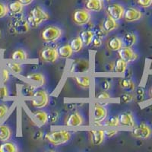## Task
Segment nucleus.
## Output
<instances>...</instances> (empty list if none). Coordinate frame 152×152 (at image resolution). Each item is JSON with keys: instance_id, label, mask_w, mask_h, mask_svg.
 Returning a JSON list of instances; mask_svg holds the SVG:
<instances>
[{"instance_id": "f257e3e1", "label": "nucleus", "mask_w": 152, "mask_h": 152, "mask_svg": "<svg viewBox=\"0 0 152 152\" xmlns=\"http://www.w3.org/2000/svg\"><path fill=\"white\" fill-rule=\"evenodd\" d=\"M49 18L50 16L39 5H36L30 11L26 21L29 27L32 28H37L40 26L42 22L47 21Z\"/></svg>"}, {"instance_id": "f03ea898", "label": "nucleus", "mask_w": 152, "mask_h": 152, "mask_svg": "<svg viewBox=\"0 0 152 152\" xmlns=\"http://www.w3.org/2000/svg\"><path fill=\"white\" fill-rule=\"evenodd\" d=\"M72 134L67 129L55 130V131L47 132L44 136V138L49 143L55 146L66 144L71 139Z\"/></svg>"}, {"instance_id": "7ed1b4c3", "label": "nucleus", "mask_w": 152, "mask_h": 152, "mask_svg": "<svg viewBox=\"0 0 152 152\" xmlns=\"http://www.w3.org/2000/svg\"><path fill=\"white\" fill-rule=\"evenodd\" d=\"M31 105L37 109L44 108L48 104L49 97L47 91L43 89H37L34 92L31 98Z\"/></svg>"}, {"instance_id": "20e7f679", "label": "nucleus", "mask_w": 152, "mask_h": 152, "mask_svg": "<svg viewBox=\"0 0 152 152\" xmlns=\"http://www.w3.org/2000/svg\"><path fill=\"white\" fill-rule=\"evenodd\" d=\"M62 36V31L56 26H49L41 31L40 37L43 41L46 43H52L56 41Z\"/></svg>"}, {"instance_id": "39448f33", "label": "nucleus", "mask_w": 152, "mask_h": 152, "mask_svg": "<svg viewBox=\"0 0 152 152\" xmlns=\"http://www.w3.org/2000/svg\"><path fill=\"white\" fill-rule=\"evenodd\" d=\"M107 110L100 104H96L94 107L93 123L96 126H102V123L107 119Z\"/></svg>"}, {"instance_id": "423d86ee", "label": "nucleus", "mask_w": 152, "mask_h": 152, "mask_svg": "<svg viewBox=\"0 0 152 152\" xmlns=\"http://www.w3.org/2000/svg\"><path fill=\"white\" fill-rule=\"evenodd\" d=\"M132 134L135 138L142 140H146L151 135V130L147 124L142 123L133 127Z\"/></svg>"}, {"instance_id": "0eeeda50", "label": "nucleus", "mask_w": 152, "mask_h": 152, "mask_svg": "<svg viewBox=\"0 0 152 152\" xmlns=\"http://www.w3.org/2000/svg\"><path fill=\"white\" fill-rule=\"evenodd\" d=\"M91 20V15L86 9H78L73 13L72 21L76 25L83 26Z\"/></svg>"}, {"instance_id": "6e6552de", "label": "nucleus", "mask_w": 152, "mask_h": 152, "mask_svg": "<svg viewBox=\"0 0 152 152\" xmlns=\"http://www.w3.org/2000/svg\"><path fill=\"white\" fill-rule=\"evenodd\" d=\"M40 58L42 61L47 63H54L59 58L57 50L53 47H45L40 52Z\"/></svg>"}, {"instance_id": "1a4fd4ad", "label": "nucleus", "mask_w": 152, "mask_h": 152, "mask_svg": "<svg viewBox=\"0 0 152 152\" xmlns=\"http://www.w3.org/2000/svg\"><path fill=\"white\" fill-rule=\"evenodd\" d=\"M124 9H125L121 5L114 3L107 5V8H106V12H107L108 17L118 21L120 19L123 18Z\"/></svg>"}, {"instance_id": "9d476101", "label": "nucleus", "mask_w": 152, "mask_h": 152, "mask_svg": "<svg viewBox=\"0 0 152 152\" xmlns=\"http://www.w3.org/2000/svg\"><path fill=\"white\" fill-rule=\"evenodd\" d=\"M119 59L125 61L126 63H130L137 60L138 58V54L131 47H122L117 51Z\"/></svg>"}, {"instance_id": "9b49d317", "label": "nucleus", "mask_w": 152, "mask_h": 152, "mask_svg": "<svg viewBox=\"0 0 152 152\" xmlns=\"http://www.w3.org/2000/svg\"><path fill=\"white\" fill-rule=\"evenodd\" d=\"M142 18V13L135 8H128L124 9L123 18L127 22H134L139 21Z\"/></svg>"}, {"instance_id": "f8f14e48", "label": "nucleus", "mask_w": 152, "mask_h": 152, "mask_svg": "<svg viewBox=\"0 0 152 152\" xmlns=\"http://www.w3.org/2000/svg\"><path fill=\"white\" fill-rule=\"evenodd\" d=\"M84 119L81 114L78 112H74L68 116L66 120V126L69 128H77L83 124Z\"/></svg>"}, {"instance_id": "ddd939ff", "label": "nucleus", "mask_w": 152, "mask_h": 152, "mask_svg": "<svg viewBox=\"0 0 152 152\" xmlns=\"http://www.w3.org/2000/svg\"><path fill=\"white\" fill-rule=\"evenodd\" d=\"M118 119H119V125L123 127L132 129L135 126V119L130 113H122L118 116Z\"/></svg>"}, {"instance_id": "4468645a", "label": "nucleus", "mask_w": 152, "mask_h": 152, "mask_svg": "<svg viewBox=\"0 0 152 152\" xmlns=\"http://www.w3.org/2000/svg\"><path fill=\"white\" fill-rule=\"evenodd\" d=\"M91 140L94 146H99L104 142L105 135L104 131L102 129H93L90 131Z\"/></svg>"}, {"instance_id": "2eb2a0df", "label": "nucleus", "mask_w": 152, "mask_h": 152, "mask_svg": "<svg viewBox=\"0 0 152 152\" xmlns=\"http://www.w3.org/2000/svg\"><path fill=\"white\" fill-rule=\"evenodd\" d=\"M13 28L16 33L24 34L28 32L30 27L26 20L21 18H16L15 21L13 22Z\"/></svg>"}, {"instance_id": "dca6fc26", "label": "nucleus", "mask_w": 152, "mask_h": 152, "mask_svg": "<svg viewBox=\"0 0 152 152\" xmlns=\"http://www.w3.org/2000/svg\"><path fill=\"white\" fill-rule=\"evenodd\" d=\"M89 69V63L86 60H77L73 62L70 72L74 73H84Z\"/></svg>"}, {"instance_id": "f3484780", "label": "nucleus", "mask_w": 152, "mask_h": 152, "mask_svg": "<svg viewBox=\"0 0 152 152\" xmlns=\"http://www.w3.org/2000/svg\"><path fill=\"white\" fill-rule=\"evenodd\" d=\"M85 9L88 12H100L103 9L102 0H86Z\"/></svg>"}, {"instance_id": "a211bd4d", "label": "nucleus", "mask_w": 152, "mask_h": 152, "mask_svg": "<svg viewBox=\"0 0 152 152\" xmlns=\"http://www.w3.org/2000/svg\"><path fill=\"white\" fill-rule=\"evenodd\" d=\"M26 78L36 85V87H42L45 84V78L40 73H31L26 76Z\"/></svg>"}, {"instance_id": "6ab92c4d", "label": "nucleus", "mask_w": 152, "mask_h": 152, "mask_svg": "<svg viewBox=\"0 0 152 152\" xmlns=\"http://www.w3.org/2000/svg\"><path fill=\"white\" fill-rule=\"evenodd\" d=\"M33 116L34 118L35 121L38 124L43 126L47 124L49 121V115L46 111L44 110H36L33 112Z\"/></svg>"}, {"instance_id": "aec40b11", "label": "nucleus", "mask_w": 152, "mask_h": 152, "mask_svg": "<svg viewBox=\"0 0 152 152\" xmlns=\"http://www.w3.org/2000/svg\"><path fill=\"white\" fill-rule=\"evenodd\" d=\"M8 12H9L12 15H18L21 14L24 9V5L21 4L18 1H14L8 5Z\"/></svg>"}, {"instance_id": "412c9836", "label": "nucleus", "mask_w": 152, "mask_h": 152, "mask_svg": "<svg viewBox=\"0 0 152 152\" xmlns=\"http://www.w3.org/2000/svg\"><path fill=\"white\" fill-rule=\"evenodd\" d=\"M123 47H132L136 43L137 38L134 34L132 33H126L123 35V38L121 39Z\"/></svg>"}, {"instance_id": "4be33fe9", "label": "nucleus", "mask_w": 152, "mask_h": 152, "mask_svg": "<svg viewBox=\"0 0 152 152\" xmlns=\"http://www.w3.org/2000/svg\"><path fill=\"white\" fill-rule=\"evenodd\" d=\"M5 66L11 73L15 75H20L22 72V66L20 62L15 61H8L5 63Z\"/></svg>"}, {"instance_id": "5701e85b", "label": "nucleus", "mask_w": 152, "mask_h": 152, "mask_svg": "<svg viewBox=\"0 0 152 152\" xmlns=\"http://www.w3.org/2000/svg\"><path fill=\"white\" fill-rule=\"evenodd\" d=\"M74 80L80 88H88L91 85V78L88 75H76Z\"/></svg>"}, {"instance_id": "b1692460", "label": "nucleus", "mask_w": 152, "mask_h": 152, "mask_svg": "<svg viewBox=\"0 0 152 152\" xmlns=\"http://www.w3.org/2000/svg\"><path fill=\"white\" fill-rule=\"evenodd\" d=\"M118 27L117 21L113 20V18L110 17H107V18L104 21L103 23L102 28L105 32H112L115 29H116Z\"/></svg>"}, {"instance_id": "393cba45", "label": "nucleus", "mask_w": 152, "mask_h": 152, "mask_svg": "<svg viewBox=\"0 0 152 152\" xmlns=\"http://www.w3.org/2000/svg\"><path fill=\"white\" fill-rule=\"evenodd\" d=\"M94 37V34L93 31H88V30L81 31L79 34V37L81 38V41L85 46H89L91 44Z\"/></svg>"}, {"instance_id": "a878e982", "label": "nucleus", "mask_w": 152, "mask_h": 152, "mask_svg": "<svg viewBox=\"0 0 152 152\" xmlns=\"http://www.w3.org/2000/svg\"><path fill=\"white\" fill-rule=\"evenodd\" d=\"M57 52L59 57L62 59H69L72 56V50L69 44H65V45L60 46L57 49Z\"/></svg>"}, {"instance_id": "bb28decb", "label": "nucleus", "mask_w": 152, "mask_h": 152, "mask_svg": "<svg viewBox=\"0 0 152 152\" xmlns=\"http://www.w3.org/2000/svg\"><path fill=\"white\" fill-rule=\"evenodd\" d=\"M11 58L13 61H15L18 62H22L28 59V54L22 49H17L12 53Z\"/></svg>"}, {"instance_id": "cd10ccee", "label": "nucleus", "mask_w": 152, "mask_h": 152, "mask_svg": "<svg viewBox=\"0 0 152 152\" xmlns=\"http://www.w3.org/2000/svg\"><path fill=\"white\" fill-rule=\"evenodd\" d=\"M107 47L110 50L112 51H118L123 47L121 39L117 37H113L107 42Z\"/></svg>"}, {"instance_id": "c85d7f7f", "label": "nucleus", "mask_w": 152, "mask_h": 152, "mask_svg": "<svg viewBox=\"0 0 152 152\" xmlns=\"http://www.w3.org/2000/svg\"><path fill=\"white\" fill-rule=\"evenodd\" d=\"M12 137V131L9 126L0 124V142L9 141Z\"/></svg>"}, {"instance_id": "c756f323", "label": "nucleus", "mask_w": 152, "mask_h": 152, "mask_svg": "<svg viewBox=\"0 0 152 152\" xmlns=\"http://www.w3.org/2000/svg\"><path fill=\"white\" fill-rule=\"evenodd\" d=\"M69 46L71 47L73 53H78L82 50L84 44L82 41H81V38L79 37H76L73 38L72 40L70 41Z\"/></svg>"}, {"instance_id": "7c9ffc66", "label": "nucleus", "mask_w": 152, "mask_h": 152, "mask_svg": "<svg viewBox=\"0 0 152 152\" xmlns=\"http://www.w3.org/2000/svg\"><path fill=\"white\" fill-rule=\"evenodd\" d=\"M18 150L17 145L13 142L5 141L0 145V152H16Z\"/></svg>"}, {"instance_id": "2f4dec72", "label": "nucleus", "mask_w": 152, "mask_h": 152, "mask_svg": "<svg viewBox=\"0 0 152 152\" xmlns=\"http://www.w3.org/2000/svg\"><path fill=\"white\" fill-rule=\"evenodd\" d=\"M127 64L125 61L122 60V59H119L116 62V63H114V69L113 71L118 74H123L125 73V72L127 69Z\"/></svg>"}, {"instance_id": "473e14b6", "label": "nucleus", "mask_w": 152, "mask_h": 152, "mask_svg": "<svg viewBox=\"0 0 152 152\" xmlns=\"http://www.w3.org/2000/svg\"><path fill=\"white\" fill-rule=\"evenodd\" d=\"M119 85L124 90H127L129 91H132L135 89V83L129 78H123L120 80Z\"/></svg>"}, {"instance_id": "72a5a7b5", "label": "nucleus", "mask_w": 152, "mask_h": 152, "mask_svg": "<svg viewBox=\"0 0 152 152\" xmlns=\"http://www.w3.org/2000/svg\"><path fill=\"white\" fill-rule=\"evenodd\" d=\"M102 126L107 128H116L119 126L118 116H112L102 123Z\"/></svg>"}, {"instance_id": "f704fd0d", "label": "nucleus", "mask_w": 152, "mask_h": 152, "mask_svg": "<svg viewBox=\"0 0 152 152\" xmlns=\"http://www.w3.org/2000/svg\"><path fill=\"white\" fill-rule=\"evenodd\" d=\"M37 87L33 85H25L22 86L21 88V92H22L24 96H27V97H31L34 92L36 91Z\"/></svg>"}, {"instance_id": "c9c22d12", "label": "nucleus", "mask_w": 152, "mask_h": 152, "mask_svg": "<svg viewBox=\"0 0 152 152\" xmlns=\"http://www.w3.org/2000/svg\"><path fill=\"white\" fill-rule=\"evenodd\" d=\"M10 78V72L7 68H2L0 69V82L5 84Z\"/></svg>"}, {"instance_id": "e433bc0d", "label": "nucleus", "mask_w": 152, "mask_h": 152, "mask_svg": "<svg viewBox=\"0 0 152 152\" xmlns=\"http://www.w3.org/2000/svg\"><path fill=\"white\" fill-rule=\"evenodd\" d=\"M134 97L133 95L130 93H124L120 96L119 100L122 104H127V103L131 102L132 100H133Z\"/></svg>"}, {"instance_id": "4c0bfd02", "label": "nucleus", "mask_w": 152, "mask_h": 152, "mask_svg": "<svg viewBox=\"0 0 152 152\" xmlns=\"http://www.w3.org/2000/svg\"><path fill=\"white\" fill-rule=\"evenodd\" d=\"M96 98L100 101H105V100L110 98V94L107 92V91H103L99 92L96 95Z\"/></svg>"}, {"instance_id": "58836bf2", "label": "nucleus", "mask_w": 152, "mask_h": 152, "mask_svg": "<svg viewBox=\"0 0 152 152\" xmlns=\"http://www.w3.org/2000/svg\"><path fill=\"white\" fill-rule=\"evenodd\" d=\"M9 96V90L4 84L0 85V100L5 99Z\"/></svg>"}, {"instance_id": "ea45409f", "label": "nucleus", "mask_w": 152, "mask_h": 152, "mask_svg": "<svg viewBox=\"0 0 152 152\" xmlns=\"http://www.w3.org/2000/svg\"><path fill=\"white\" fill-rule=\"evenodd\" d=\"M104 135L107 138H112V137L115 136L118 133V131L114 128H109L107 129L104 130Z\"/></svg>"}, {"instance_id": "a19ab883", "label": "nucleus", "mask_w": 152, "mask_h": 152, "mask_svg": "<svg viewBox=\"0 0 152 152\" xmlns=\"http://www.w3.org/2000/svg\"><path fill=\"white\" fill-rule=\"evenodd\" d=\"M8 110H9V107L5 104H0V121L6 116Z\"/></svg>"}, {"instance_id": "79ce46f5", "label": "nucleus", "mask_w": 152, "mask_h": 152, "mask_svg": "<svg viewBox=\"0 0 152 152\" xmlns=\"http://www.w3.org/2000/svg\"><path fill=\"white\" fill-rule=\"evenodd\" d=\"M8 14V9L7 6L5 4L0 2V18L5 17Z\"/></svg>"}, {"instance_id": "37998d69", "label": "nucleus", "mask_w": 152, "mask_h": 152, "mask_svg": "<svg viewBox=\"0 0 152 152\" xmlns=\"http://www.w3.org/2000/svg\"><path fill=\"white\" fill-rule=\"evenodd\" d=\"M138 5H140L142 8L150 7L152 3V0H137Z\"/></svg>"}, {"instance_id": "c03bdc74", "label": "nucleus", "mask_w": 152, "mask_h": 152, "mask_svg": "<svg viewBox=\"0 0 152 152\" xmlns=\"http://www.w3.org/2000/svg\"><path fill=\"white\" fill-rule=\"evenodd\" d=\"M91 43L93 44L94 47H100V46L102 45V40H101V38L99 37L94 36L93 38V40H92Z\"/></svg>"}, {"instance_id": "a18cd8bd", "label": "nucleus", "mask_w": 152, "mask_h": 152, "mask_svg": "<svg viewBox=\"0 0 152 152\" xmlns=\"http://www.w3.org/2000/svg\"><path fill=\"white\" fill-rule=\"evenodd\" d=\"M58 118H59V113L56 111H54L51 113V114L49 116V120L50 123H56L58 120Z\"/></svg>"}, {"instance_id": "49530a36", "label": "nucleus", "mask_w": 152, "mask_h": 152, "mask_svg": "<svg viewBox=\"0 0 152 152\" xmlns=\"http://www.w3.org/2000/svg\"><path fill=\"white\" fill-rule=\"evenodd\" d=\"M101 88H102L103 91H108L110 88V83L108 82L107 81H103L102 85H101Z\"/></svg>"}, {"instance_id": "de8ad7c7", "label": "nucleus", "mask_w": 152, "mask_h": 152, "mask_svg": "<svg viewBox=\"0 0 152 152\" xmlns=\"http://www.w3.org/2000/svg\"><path fill=\"white\" fill-rule=\"evenodd\" d=\"M105 69H107V71L108 72H113L114 69V63L113 62H110L106 65Z\"/></svg>"}, {"instance_id": "09e8293b", "label": "nucleus", "mask_w": 152, "mask_h": 152, "mask_svg": "<svg viewBox=\"0 0 152 152\" xmlns=\"http://www.w3.org/2000/svg\"><path fill=\"white\" fill-rule=\"evenodd\" d=\"M18 1L21 4H22L24 6L31 5V4L34 2V0H18Z\"/></svg>"}, {"instance_id": "8fccbe9b", "label": "nucleus", "mask_w": 152, "mask_h": 152, "mask_svg": "<svg viewBox=\"0 0 152 152\" xmlns=\"http://www.w3.org/2000/svg\"><path fill=\"white\" fill-rule=\"evenodd\" d=\"M43 137V132L41 131H37L34 135V139H40Z\"/></svg>"}, {"instance_id": "3c124183", "label": "nucleus", "mask_w": 152, "mask_h": 152, "mask_svg": "<svg viewBox=\"0 0 152 152\" xmlns=\"http://www.w3.org/2000/svg\"><path fill=\"white\" fill-rule=\"evenodd\" d=\"M137 94H138V95H143L144 96V90L142 88H139L137 90Z\"/></svg>"}, {"instance_id": "603ef678", "label": "nucleus", "mask_w": 152, "mask_h": 152, "mask_svg": "<svg viewBox=\"0 0 152 152\" xmlns=\"http://www.w3.org/2000/svg\"><path fill=\"white\" fill-rule=\"evenodd\" d=\"M102 1H105V2H110L111 0H102Z\"/></svg>"}]
</instances>
